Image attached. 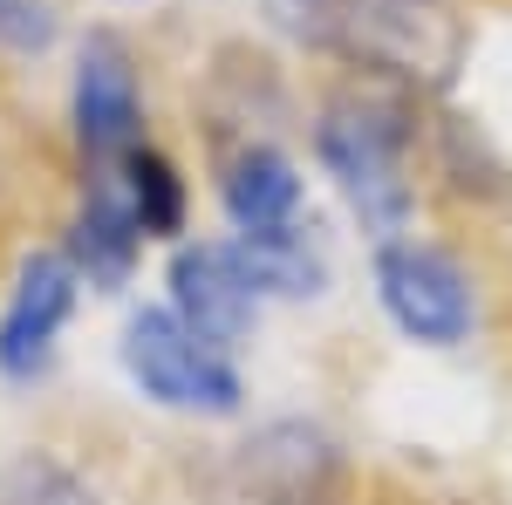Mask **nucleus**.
<instances>
[{
    "label": "nucleus",
    "instance_id": "nucleus-1",
    "mask_svg": "<svg viewBox=\"0 0 512 505\" xmlns=\"http://www.w3.org/2000/svg\"><path fill=\"white\" fill-rule=\"evenodd\" d=\"M424 117L431 103L369 76H328L301 110V144L362 246L424 226Z\"/></svg>",
    "mask_w": 512,
    "mask_h": 505
},
{
    "label": "nucleus",
    "instance_id": "nucleus-12",
    "mask_svg": "<svg viewBox=\"0 0 512 505\" xmlns=\"http://www.w3.org/2000/svg\"><path fill=\"white\" fill-rule=\"evenodd\" d=\"M233 253L267 308H321L335 294V246H328V233L315 219L280 226V233H246L233 239Z\"/></svg>",
    "mask_w": 512,
    "mask_h": 505
},
{
    "label": "nucleus",
    "instance_id": "nucleus-7",
    "mask_svg": "<svg viewBox=\"0 0 512 505\" xmlns=\"http://www.w3.org/2000/svg\"><path fill=\"white\" fill-rule=\"evenodd\" d=\"M158 301L219 355H246L253 335H260V321H267V301L253 294V280H246L226 233H205V239L192 233V239H178V246H164V294Z\"/></svg>",
    "mask_w": 512,
    "mask_h": 505
},
{
    "label": "nucleus",
    "instance_id": "nucleus-6",
    "mask_svg": "<svg viewBox=\"0 0 512 505\" xmlns=\"http://www.w3.org/2000/svg\"><path fill=\"white\" fill-rule=\"evenodd\" d=\"M69 137H76L82 171H110L117 157L151 144V96L137 48L117 28H89L76 41V69H69Z\"/></svg>",
    "mask_w": 512,
    "mask_h": 505
},
{
    "label": "nucleus",
    "instance_id": "nucleus-9",
    "mask_svg": "<svg viewBox=\"0 0 512 505\" xmlns=\"http://www.w3.org/2000/svg\"><path fill=\"white\" fill-rule=\"evenodd\" d=\"M82 273L62 246H28L14 260V280L0 294V383H41L62 355V335L82 308Z\"/></svg>",
    "mask_w": 512,
    "mask_h": 505
},
{
    "label": "nucleus",
    "instance_id": "nucleus-14",
    "mask_svg": "<svg viewBox=\"0 0 512 505\" xmlns=\"http://www.w3.org/2000/svg\"><path fill=\"white\" fill-rule=\"evenodd\" d=\"M0 505H110L89 471H76L55 451H21L14 465L0 471Z\"/></svg>",
    "mask_w": 512,
    "mask_h": 505
},
{
    "label": "nucleus",
    "instance_id": "nucleus-13",
    "mask_svg": "<svg viewBox=\"0 0 512 505\" xmlns=\"http://www.w3.org/2000/svg\"><path fill=\"white\" fill-rule=\"evenodd\" d=\"M110 171H117V192H123V205H130L144 246H178V239H192V178H185V164L164 151L158 137L137 144L130 157H117Z\"/></svg>",
    "mask_w": 512,
    "mask_h": 505
},
{
    "label": "nucleus",
    "instance_id": "nucleus-16",
    "mask_svg": "<svg viewBox=\"0 0 512 505\" xmlns=\"http://www.w3.org/2000/svg\"><path fill=\"white\" fill-rule=\"evenodd\" d=\"M342 505H349V499H342Z\"/></svg>",
    "mask_w": 512,
    "mask_h": 505
},
{
    "label": "nucleus",
    "instance_id": "nucleus-3",
    "mask_svg": "<svg viewBox=\"0 0 512 505\" xmlns=\"http://www.w3.org/2000/svg\"><path fill=\"white\" fill-rule=\"evenodd\" d=\"M362 280L376 321L417 355H465L492 328V273L451 226L424 219L362 246Z\"/></svg>",
    "mask_w": 512,
    "mask_h": 505
},
{
    "label": "nucleus",
    "instance_id": "nucleus-15",
    "mask_svg": "<svg viewBox=\"0 0 512 505\" xmlns=\"http://www.w3.org/2000/svg\"><path fill=\"white\" fill-rule=\"evenodd\" d=\"M0 48L7 55L55 48V0H0Z\"/></svg>",
    "mask_w": 512,
    "mask_h": 505
},
{
    "label": "nucleus",
    "instance_id": "nucleus-8",
    "mask_svg": "<svg viewBox=\"0 0 512 505\" xmlns=\"http://www.w3.org/2000/svg\"><path fill=\"white\" fill-rule=\"evenodd\" d=\"M212 205L226 233H280L315 219V171L287 137H212Z\"/></svg>",
    "mask_w": 512,
    "mask_h": 505
},
{
    "label": "nucleus",
    "instance_id": "nucleus-5",
    "mask_svg": "<svg viewBox=\"0 0 512 505\" xmlns=\"http://www.w3.org/2000/svg\"><path fill=\"white\" fill-rule=\"evenodd\" d=\"M349 485H355L349 437L315 410L260 417L226 451V492L239 505H342Z\"/></svg>",
    "mask_w": 512,
    "mask_h": 505
},
{
    "label": "nucleus",
    "instance_id": "nucleus-11",
    "mask_svg": "<svg viewBox=\"0 0 512 505\" xmlns=\"http://www.w3.org/2000/svg\"><path fill=\"white\" fill-rule=\"evenodd\" d=\"M55 246L69 253V267L82 273L89 294H123V287L137 280V267H144L151 246H144L130 205H123V192H117V171H82L76 205H69Z\"/></svg>",
    "mask_w": 512,
    "mask_h": 505
},
{
    "label": "nucleus",
    "instance_id": "nucleus-4",
    "mask_svg": "<svg viewBox=\"0 0 512 505\" xmlns=\"http://www.w3.org/2000/svg\"><path fill=\"white\" fill-rule=\"evenodd\" d=\"M117 369L137 389V403H151L164 417H185V424H239L253 403L246 362L198 342L164 301H137L123 314Z\"/></svg>",
    "mask_w": 512,
    "mask_h": 505
},
{
    "label": "nucleus",
    "instance_id": "nucleus-10",
    "mask_svg": "<svg viewBox=\"0 0 512 505\" xmlns=\"http://www.w3.org/2000/svg\"><path fill=\"white\" fill-rule=\"evenodd\" d=\"M424 198L458 219H478V226L512 212L506 144L458 103H431V117H424Z\"/></svg>",
    "mask_w": 512,
    "mask_h": 505
},
{
    "label": "nucleus",
    "instance_id": "nucleus-2",
    "mask_svg": "<svg viewBox=\"0 0 512 505\" xmlns=\"http://www.w3.org/2000/svg\"><path fill=\"white\" fill-rule=\"evenodd\" d=\"M260 21L328 76L396 82L424 103H451L472 69V14L458 0H260Z\"/></svg>",
    "mask_w": 512,
    "mask_h": 505
}]
</instances>
